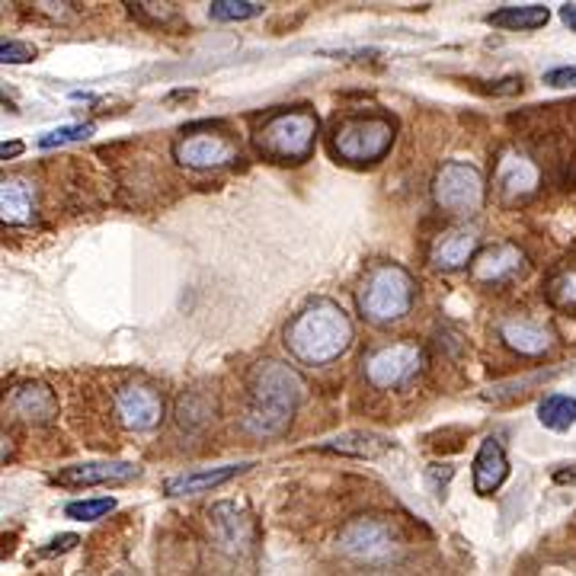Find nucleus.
Wrapping results in <instances>:
<instances>
[{
	"label": "nucleus",
	"mask_w": 576,
	"mask_h": 576,
	"mask_svg": "<svg viewBox=\"0 0 576 576\" xmlns=\"http://www.w3.org/2000/svg\"><path fill=\"white\" fill-rule=\"evenodd\" d=\"M301 397H305V381L291 366L276 363V359H266L260 366H254L250 378H247L244 429L257 439L282 436L298 414Z\"/></svg>",
	"instance_id": "1"
},
{
	"label": "nucleus",
	"mask_w": 576,
	"mask_h": 576,
	"mask_svg": "<svg viewBox=\"0 0 576 576\" xmlns=\"http://www.w3.org/2000/svg\"><path fill=\"white\" fill-rule=\"evenodd\" d=\"M352 340H356L352 320L330 298L308 301L288 320L286 334H282L288 356L298 359L301 366H330L340 356H346Z\"/></svg>",
	"instance_id": "2"
},
{
	"label": "nucleus",
	"mask_w": 576,
	"mask_h": 576,
	"mask_svg": "<svg viewBox=\"0 0 576 576\" xmlns=\"http://www.w3.org/2000/svg\"><path fill=\"white\" fill-rule=\"evenodd\" d=\"M317 131H320V119H317L315 109H308V106L279 109L257 126L254 148L269 163L295 167V163H305L315 155Z\"/></svg>",
	"instance_id": "3"
},
{
	"label": "nucleus",
	"mask_w": 576,
	"mask_h": 576,
	"mask_svg": "<svg viewBox=\"0 0 576 576\" xmlns=\"http://www.w3.org/2000/svg\"><path fill=\"white\" fill-rule=\"evenodd\" d=\"M417 298V279L397 262H375L366 272L356 305L359 315L375 327H388L410 315Z\"/></svg>",
	"instance_id": "4"
},
{
	"label": "nucleus",
	"mask_w": 576,
	"mask_h": 576,
	"mask_svg": "<svg viewBox=\"0 0 576 576\" xmlns=\"http://www.w3.org/2000/svg\"><path fill=\"white\" fill-rule=\"evenodd\" d=\"M397 126L381 112H352L330 129V151L346 163H378L394 148Z\"/></svg>",
	"instance_id": "5"
},
{
	"label": "nucleus",
	"mask_w": 576,
	"mask_h": 576,
	"mask_svg": "<svg viewBox=\"0 0 576 576\" xmlns=\"http://www.w3.org/2000/svg\"><path fill=\"white\" fill-rule=\"evenodd\" d=\"M337 550L359 567H391L404 554V538L381 516H356L340 528Z\"/></svg>",
	"instance_id": "6"
},
{
	"label": "nucleus",
	"mask_w": 576,
	"mask_h": 576,
	"mask_svg": "<svg viewBox=\"0 0 576 576\" xmlns=\"http://www.w3.org/2000/svg\"><path fill=\"white\" fill-rule=\"evenodd\" d=\"M433 202L446 215L474 218L487 202L484 173L468 160H446L433 177Z\"/></svg>",
	"instance_id": "7"
},
{
	"label": "nucleus",
	"mask_w": 576,
	"mask_h": 576,
	"mask_svg": "<svg viewBox=\"0 0 576 576\" xmlns=\"http://www.w3.org/2000/svg\"><path fill=\"white\" fill-rule=\"evenodd\" d=\"M423 366H426V352L417 342H385L363 356V375L378 391H397V388L410 385L423 371Z\"/></svg>",
	"instance_id": "8"
},
{
	"label": "nucleus",
	"mask_w": 576,
	"mask_h": 576,
	"mask_svg": "<svg viewBox=\"0 0 576 576\" xmlns=\"http://www.w3.org/2000/svg\"><path fill=\"white\" fill-rule=\"evenodd\" d=\"M173 158L189 170H221L240 160L235 138L218 129H189L177 138Z\"/></svg>",
	"instance_id": "9"
},
{
	"label": "nucleus",
	"mask_w": 576,
	"mask_h": 576,
	"mask_svg": "<svg viewBox=\"0 0 576 576\" xmlns=\"http://www.w3.org/2000/svg\"><path fill=\"white\" fill-rule=\"evenodd\" d=\"M209 535L215 548L237 560V557H247L254 550L257 525L240 503L225 499V503H215L209 509Z\"/></svg>",
	"instance_id": "10"
},
{
	"label": "nucleus",
	"mask_w": 576,
	"mask_h": 576,
	"mask_svg": "<svg viewBox=\"0 0 576 576\" xmlns=\"http://www.w3.org/2000/svg\"><path fill=\"white\" fill-rule=\"evenodd\" d=\"M542 186V167L519 148H506L497 160L494 189L503 206H523Z\"/></svg>",
	"instance_id": "11"
},
{
	"label": "nucleus",
	"mask_w": 576,
	"mask_h": 576,
	"mask_svg": "<svg viewBox=\"0 0 576 576\" xmlns=\"http://www.w3.org/2000/svg\"><path fill=\"white\" fill-rule=\"evenodd\" d=\"M528 260H525V250L519 244H494V247H484L471 262V279L484 288H503L509 282H516L519 276H525Z\"/></svg>",
	"instance_id": "12"
},
{
	"label": "nucleus",
	"mask_w": 576,
	"mask_h": 576,
	"mask_svg": "<svg viewBox=\"0 0 576 576\" xmlns=\"http://www.w3.org/2000/svg\"><path fill=\"white\" fill-rule=\"evenodd\" d=\"M112 414L126 429L148 433L163 419V394L151 385H126L112 397Z\"/></svg>",
	"instance_id": "13"
},
{
	"label": "nucleus",
	"mask_w": 576,
	"mask_h": 576,
	"mask_svg": "<svg viewBox=\"0 0 576 576\" xmlns=\"http://www.w3.org/2000/svg\"><path fill=\"white\" fill-rule=\"evenodd\" d=\"M499 340L506 349L525 359H542L557 346V334L545 320H535L528 315H509L499 320Z\"/></svg>",
	"instance_id": "14"
},
{
	"label": "nucleus",
	"mask_w": 576,
	"mask_h": 576,
	"mask_svg": "<svg viewBox=\"0 0 576 576\" xmlns=\"http://www.w3.org/2000/svg\"><path fill=\"white\" fill-rule=\"evenodd\" d=\"M480 254V231L474 225H451L429 247V262L443 272H455L471 266Z\"/></svg>",
	"instance_id": "15"
},
{
	"label": "nucleus",
	"mask_w": 576,
	"mask_h": 576,
	"mask_svg": "<svg viewBox=\"0 0 576 576\" xmlns=\"http://www.w3.org/2000/svg\"><path fill=\"white\" fill-rule=\"evenodd\" d=\"M7 414L20 423H32V426H46L58 417V397L52 394L49 385L42 381H27V385H17L13 391L7 394L3 400Z\"/></svg>",
	"instance_id": "16"
},
{
	"label": "nucleus",
	"mask_w": 576,
	"mask_h": 576,
	"mask_svg": "<svg viewBox=\"0 0 576 576\" xmlns=\"http://www.w3.org/2000/svg\"><path fill=\"white\" fill-rule=\"evenodd\" d=\"M141 474L131 461H87V465H71L54 474V484L61 487H119L129 484Z\"/></svg>",
	"instance_id": "17"
},
{
	"label": "nucleus",
	"mask_w": 576,
	"mask_h": 576,
	"mask_svg": "<svg viewBox=\"0 0 576 576\" xmlns=\"http://www.w3.org/2000/svg\"><path fill=\"white\" fill-rule=\"evenodd\" d=\"M247 468H254L250 461L244 465H221V468H206V471H186L163 480V494L167 497H199V494H209L215 487L235 480L237 474H244Z\"/></svg>",
	"instance_id": "18"
},
{
	"label": "nucleus",
	"mask_w": 576,
	"mask_h": 576,
	"mask_svg": "<svg viewBox=\"0 0 576 576\" xmlns=\"http://www.w3.org/2000/svg\"><path fill=\"white\" fill-rule=\"evenodd\" d=\"M474 494L480 497H490L494 490L503 487V480L509 477V461H506V451L499 446V439H484L477 448V458H474Z\"/></svg>",
	"instance_id": "19"
},
{
	"label": "nucleus",
	"mask_w": 576,
	"mask_h": 576,
	"mask_svg": "<svg viewBox=\"0 0 576 576\" xmlns=\"http://www.w3.org/2000/svg\"><path fill=\"white\" fill-rule=\"evenodd\" d=\"M0 218L3 225H29L36 218V186L20 177L0 183Z\"/></svg>",
	"instance_id": "20"
},
{
	"label": "nucleus",
	"mask_w": 576,
	"mask_h": 576,
	"mask_svg": "<svg viewBox=\"0 0 576 576\" xmlns=\"http://www.w3.org/2000/svg\"><path fill=\"white\" fill-rule=\"evenodd\" d=\"M550 20L548 7L542 3H525V7H499L487 17V23L506 32H532V29H542Z\"/></svg>",
	"instance_id": "21"
},
{
	"label": "nucleus",
	"mask_w": 576,
	"mask_h": 576,
	"mask_svg": "<svg viewBox=\"0 0 576 576\" xmlns=\"http://www.w3.org/2000/svg\"><path fill=\"white\" fill-rule=\"evenodd\" d=\"M388 448H391V443H388L385 436L356 429V433H342V436L327 439V443L320 446V451H337V455H352V458H378V455H385Z\"/></svg>",
	"instance_id": "22"
},
{
	"label": "nucleus",
	"mask_w": 576,
	"mask_h": 576,
	"mask_svg": "<svg viewBox=\"0 0 576 576\" xmlns=\"http://www.w3.org/2000/svg\"><path fill=\"white\" fill-rule=\"evenodd\" d=\"M545 295H548L550 308L576 315V260L560 262L545 282Z\"/></svg>",
	"instance_id": "23"
},
{
	"label": "nucleus",
	"mask_w": 576,
	"mask_h": 576,
	"mask_svg": "<svg viewBox=\"0 0 576 576\" xmlns=\"http://www.w3.org/2000/svg\"><path fill=\"white\" fill-rule=\"evenodd\" d=\"M215 410H218V404L209 391H186L177 400V423L183 429H202L215 419Z\"/></svg>",
	"instance_id": "24"
},
{
	"label": "nucleus",
	"mask_w": 576,
	"mask_h": 576,
	"mask_svg": "<svg viewBox=\"0 0 576 576\" xmlns=\"http://www.w3.org/2000/svg\"><path fill=\"white\" fill-rule=\"evenodd\" d=\"M538 419L550 433H567L576 423V397H570V394H548L538 404Z\"/></svg>",
	"instance_id": "25"
},
{
	"label": "nucleus",
	"mask_w": 576,
	"mask_h": 576,
	"mask_svg": "<svg viewBox=\"0 0 576 576\" xmlns=\"http://www.w3.org/2000/svg\"><path fill=\"white\" fill-rule=\"evenodd\" d=\"M260 13L262 3L257 0H211L209 3V17L215 23H244Z\"/></svg>",
	"instance_id": "26"
},
{
	"label": "nucleus",
	"mask_w": 576,
	"mask_h": 576,
	"mask_svg": "<svg viewBox=\"0 0 576 576\" xmlns=\"http://www.w3.org/2000/svg\"><path fill=\"white\" fill-rule=\"evenodd\" d=\"M116 509V499L100 497V499H78V503H68L64 506V516L68 519H78V523H97Z\"/></svg>",
	"instance_id": "27"
},
{
	"label": "nucleus",
	"mask_w": 576,
	"mask_h": 576,
	"mask_svg": "<svg viewBox=\"0 0 576 576\" xmlns=\"http://www.w3.org/2000/svg\"><path fill=\"white\" fill-rule=\"evenodd\" d=\"M93 135V122L87 126H61V129L46 131L39 138V148H64V145H75V141H87Z\"/></svg>",
	"instance_id": "28"
},
{
	"label": "nucleus",
	"mask_w": 576,
	"mask_h": 576,
	"mask_svg": "<svg viewBox=\"0 0 576 576\" xmlns=\"http://www.w3.org/2000/svg\"><path fill=\"white\" fill-rule=\"evenodd\" d=\"M131 13L145 23H155V27H167L177 20V7L173 3H129Z\"/></svg>",
	"instance_id": "29"
},
{
	"label": "nucleus",
	"mask_w": 576,
	"mask_h": 576,
	"mask_svg": "<svg viewBox=\"0 0 576 576\" xmlns=\"http://www.w3.org/2000/svg\"><path fill=\"white\" fill-rule=\"evenodd\" d=\"M36 58V49L29 46V42H3L0 46V61L3 64H27V61H32Z\"/></svg>",
	"instance_id": "30"
},
{
	"label": "nucleus",
	"mask_w": 576,
	"mask_h": 576,
	"mask_svg": "<svg viewBox=\"0 0 576 576\" xmlns=\"http://www.w3.org/2000/svg\"><path fill=\"white\" fill-rule=\"evenodd\" d=\"M451 474H455V468H451V465H433V468L426 471L429 490H433L436 497H446V487H448V480H451Z\"/></svg>",
	"instance_id": "31"
},
{
	"label": "nucleus",
	"mask_w": 576,
	"mask_h": 576,
	"mask_svg": "<svg viewBox=\"0 0 576 576\" xmlns=\"http://www.w3.org/2000/svg\"><path fill=\"white\" fill-rule=\"evenodd\" d=\"M545 83L557 87V90H570V87H576V68H554L545 75Z\"/></svg>",
	"instance_id": "32"
},
{
	"label": "nucleus",
	"mask_w": 576,
	"mask_h": 576,
	"mask_svg": "<svg viewBox=\"0 0 576 576\" xmlns=\"http://www.w3.org/2000/svg\"><path fill=\"white\" fill-rule=\"evenodd\" d=\"M75 545H78V535H61V538L49 542V548H42L39 554H42V557H52V554H64V550H71Z\"/></svg>",
	"instance_id": "33"
},
{
	"label": "nucleus",
	"mask_w": 576,
	"mask_h": 576,
	"mask_svg": "<svg viewBox=\"0 0 576 576\" xmlns=\"http://www.w3.org/2000/svg\"><path fill=\"white\" fill-rule=\"evenodd\" d=\"M20 155H23V145H20V141H10V145L3 141V145H0V158L3 160H13L20 158Z\"/></svg>",
	"instance_id": "34"
},
{
	"label": "nucleus",
	"mask_w": 576,
	"mask_h": 576,
	"mask_svg": "<svg viewBox=\"0 0 576 576\" xmlns=\"http://www.w3.org/2000/svg\"><path fill=\"white\" fill-rule=\"evenodd\" d=\"M560 20L576 32V3H564V7H560Z\"/></svg>",
	"instance_id": "35"
},
{
	"label": "nucleus",
	"mask_w": 576,
	"mask_h": 576,
	"mask_svg": "<svg viewBox=\"0 0 576 576\" xmlns=\"http://www.w3.org/2000/svg\"><path fill=\"white\" fill-rule=\"evenodd\" d=\"M122 576H126V574H122Z\"/></svg>",
	"instance_id": "36"
}]
</instances>
